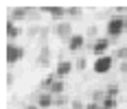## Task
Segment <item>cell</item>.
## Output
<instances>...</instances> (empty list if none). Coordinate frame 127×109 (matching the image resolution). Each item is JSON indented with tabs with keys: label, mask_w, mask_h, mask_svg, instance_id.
<instances>
[{
	"label": "cell",
	"mask_w": 127,
	"mask_h": 109,
	"mask_svg": "<svg viewBox=\"0 0 127 109\" xmlns=\"http://www.w3.org/2000/svg\"><path fill=\"white\" fill-rule=\"evenodd\" d=\"M125 31H127V20L123 18V15H114V18H110L107 24H105V37H110V39L121 37Z\"/></svg>",
	"instance_id": "obj_1"
},
{
	"label": "cell",
	"mask_w": 127,
	"mask_h": 109,
	"mask_svg": "<svg viewBox=\"0 0 127 109\" xmlns=\"http://www.w3.org/2000/svg\"><path fill=\"white\" fill-rule=\"evenodd\" d=\"M112 68H114V57H112V55L96 57V61L92 63V72L94 74H107Z\"/></svg>",
	"instance_id": "obj_2"
},
{
	"label": "cell",
	"mask_w": 127,
	"mask_h": 109,
	"mask_svg": "<svg viewBox=\"0 0 127 109\" xmlns=\"http://www.w3.org/2000/svg\"><path fill=\"white\" fill-rule=\"evenodd\" d=\"M26 55L24 46H18V44H7V63L13 65V63H18V61H22Z\"/></svg>",
	"instance_id": "obj_3"
},
{
	"label": "cell",
	"mask_w": 127,
	"mask_h": 109,
	"mask_svg": "<svg viewBox=\"0 0 127 109\" xmlns=\"http://www.w3.org/2000/svg\"><path fill=\"white\" fill-rule=\"evenodd\" d=\"M107 48H110V37H99V39H94V44L90 46V50H92L96 57L107 55Z\"/></svg>",
	"instance_id": "obj_4"
},
{
	"label": "cell",
	"mask_w": 127,
	"mask_h": 109,
	"mask_svg": "<svg viewBox=\"0 0 127 109\" xmlns=\"http://www.w3.org/2000/svg\"><path fill=\"white\" fill-rule=\"evenodd\" d=\"M26 18H31V9L29 7H13L11 11H9V20L11 22H22V20H26Z\"/></svg>",
	"instance_id": "obj_5"
},
{
	"label": "cell",
	"mask_w": 127,
	"mask_h": 109,
	"mask_svg": "<svg viewBox=\"0 0 127 109\" xmlns=\"http://www.w3.org/2000/svg\"><path fill=\"white\" fill-rule=\"evenodd\" d=\"M53 33H55V37H62V39H66V42H68L70 37L75 35V33H72V26L68 24V22H62V24H57L55 28H53Z\"/></svg>",
	"instance_id": "obj_6"
},
{
	"label": "cell",
	"mask_w": 127,
	"mask_h": 109,
	"mask_svg": "<svg viewBox=\"0 0 127 109\" xmlns=\"http://www.w3.org/2000/svg\"><path fill=\"white\" fill-rule=\"evenodd\" d=\"M72 70H75V63H72V61H59V63L55 65V74H57V79H66Z\"/></svg>",
	"instance_id": "obj_7"
},
{
	"label": "cell",
	"mask_w": 127,
	"mask_h": 109,
	"mask_svg": "<svg viewBox=\"0 0 127 109\" xmlns=\"http://www.w3.org/2000/svg\"><path fill=\"white\" fill-rule=\"evenodd\" d=\"M24 33V28L20 24H15V22H11V20H7V39H9V44H11L13 39H18V37Z\"/></svg>",
	"instance_id": "obj_8"
},
{
	"label": "cell",
	"mask_w": 127,
	"mask_h": 109,
	"mask_svg": "<svg viewBox=\"0 0 127 109\" xmlns=\"http://www.w3.org/2000/svg\"><path fill=\"white\" fill-rule=\"evenodd\" d=\"M66 44H68V50H70V52H77V50L83 48V44H86V35H81V33H75V35H72L68 42H66Z\"/></svg>",
	"instance_id": "obj_9"
},
{
	"label": "cell",
	"mask_w": 127,
	"mask_h": 109,
	"mask_svg": "<svg viewBox=\"0 0 127 109\" xmlns=\"http://www.w3.org/2000/svg\"><path fill=\"white\" fill-rule=\"evenodd\" d=\"M39 109H51L55 105V96L51 92H44V94H37V103H35Z\"/></svg>",
	"instance_id": "obj_10"
},
{
	"label": "cell",
	"mask_w": 127,
	"mask_h": 109,
	"mask_svg": "<svg viewBox=\"0 0 127 109\" xmlns=\"http://www.w3.org/2000/svg\"><path fill=\"white\" fill-rule=\"evenodd\" d=\"M39 11L53 15L55 20H62V18H66V15H68V13H66V7H39Z\"/></svg>",
	"instance_id": "obj_11"
},
{
	"label": "cell",
	"mask_w": 127,
	"mask_h": 109,
	"mask_svg": "<svg viewBox=\"0 0 127 109\" xmlns=\"http://www.w3.org/2000/svg\"><path fill=\"white\" fill-rule=\"evenodd\" d=\"M48 63H51V50H48V46H42V52L37 57V65L39 68H48Z\"/></svg>",
	"instance_id": "obj_12"
},
{
	"label": "cell",
	"mask_w": 127,
	"mask_h": 109,
	"mask_svg": "<svg viewBox=\"0 0 127 109\" xmlns=\"http://www.w3.org/2000/svg\"><path fill=\"white\" fill-rule=\"evenodd\" d=\"M48 92H51L53 96H62L64 92H66V83H64V79H57V81L53 83V87L48 89Z\"/></svg>",
	"instance_id": "obj_13"
},
{
	"label": "cell",
	"mask_w": 127,
	"mask_h": 109,
	"mask_svg": "<svg viewBox=\"0 0 127 109\" xmlns=\"http://www.w3.org/2000/svg\"><path fill=\"white\" fill-rule=\"evenodd\" d=\"M118 92H121V87H118L116 83H112V85H107L105 96H107V98H116V96H118Z\"/></svg>",
	"instance_id": "obj_14"
},
{
	"label": "cell",
	"mask_w": 127,
	"mask_h": 109,
	"mask_svg": "<svg viewBox=\"0 0 127 109\" xmlns=\"http://www.w3.org/2000/svg\"><path fill=\"white\" fill-rule=\"evenodd\" d=\"M55 81H57V74H55V72H51L48 76H46V79H44V81H42V87H46V89H51Z\"/></svg>",
	"instance_id": "obj_15"
},
{
	"label": "cell",
	"mask_w": 127,
	"mask_h": 109,
	"mask_svg": "<svg viewBox=\"0 0 127 109\" xmlns=\"http://www.w3.org/2000/svg\"><path fill=\"white\" fill-rule=\"evenodd\" d=\"M103 107H107V109H116V105H118V103H116V98H103V103H101Z\"/></svg>",
	"instance_id": "obj_16"
},
{
	"label": "cell",
	"mask_w": 127,
	"mask_h": 109,
	"mask_svg": "<svg viewBox=\"0 0 127 109\" xmlns=\"http://www.w3.org/2000/svg\"><path fill=\"white\" fill-rule=\"evenodd\" d=\"M66 13H68L70 18H79L83 11H81V7H68V9H66Z\"/></svg>",
	"instance_id": "obj_17"
},
{
	"label": "cell",
	"mask_w": 127,
	"mask_h": 109,
	"mask_svg": "<svg viewBox=\"0 0 127 109\" xmlns=\"http://www.w3.org/2000/svg\"><path fill=\"white\" fill-rule=\"evenodd\" d=\"M75 68L77 70H86V68H88V59H86V57H79V59L75 61Z\"/></svg>",
	"instance_id": "obj_18"
},
{
	"label": "cell",
	"mask_w": 127,
	"mask_h": 109,
	"mask_svg": "<svg viewBox=\"0 0 127 109\" xmlns=\"http://www.w3.org/2000/svg\"><path fill=\"white\" fill-rule=\"evenodd\" d=\"M92 100H94V103H99V100H101L103 103V98H105V92H103V89H96V92H92Z\"/></svg>",
	"instance_id": "obj_19"
},
{
	"label": "cell",
	"mask_w": 127,
	"mask_h": 109,
	"mask_svg": "<svg viewBox=\"0 0 127 109\" xmlns=\"http://www.w3.org/2000/svg\"><path fill=\"white\" fill-rule=\"evenodd\" d=\"M64 105H68V98H64V96H55V107H64Z\"/></svg>",
	"instance_id": "obj_20"
},
{
	"label": "cell",
	"mask_w": 127,
	"mask_h": 109,
	"mask_svg": "<svg viewBox=\"0 0 127 109\" xmlns=\"http://www.w3.org/2000/svg\"><path fill=\"white\" fill-rule=\"evenodd\" d=\"M116 57H118V59H123V61H127V46L116 50Z\"/></svg>",
	"instance_id": "obj_21"
},
{
	"label": "cell",
	"mask_w": 127,
	"mask_h": 109,
	"mask_svg": "<svg viewBox=\"0 0 127 109\" xmlns=\"http://www.w3.org/2000/svg\"><path fill=\"white\" fill-rule=\"evenodd\" d=\"M70 107H72V109H86V105H83L81 100H72V103H70Z\"/></svg>",
	"instance_id": "obj_22"
},
{
	"label": "cell",
	"mask_w": 127,
	"mask_h": 109,
	"mask_svg": "<svg viewBox=\"0 0 127 109\" xmlns=\"http://www.w3.org/2000/svg\"><path fill=\"white\" fill-rule=\"evenodd\" d=\"M118 70H121L123 74L127 72V61H121V63H118Z\"/></svg>",
	"instance_id": "obj_23"
},
{
	"label": "cell",
	"mask_w": 127,
	"mask_h": 109,
	"mask_svg": "<svg viewBox=\"0 0 127 109\" xmlns=\"http://www.w3.org/2000/svg\"><path fill=\"white\" fill-rule=\"evenodd\" d=\"M86 109H101V105H99V103H88Z\"/></svg>",
	"instance_id": "obj_24"
},
{
	"label": "cell",
	"mask_w": 127,
	"mask_h": 109,
	"mask_svg": "<svg viewBox=\"0 0 127 109\" xmlns=\"http://www.w3.org/2000/svg\"><path fill=\"white\" fill-rule=\"evenodd\" d=\"M114 11H116V15H121V13L125 11V7H114Z\"/></svg>",
	"instance_id": "obj_25"
},
{
	"label": "cell",
	"mask_w": 127,
	"mask_h": 109,
	"mask_svg": "<svg viewBox=\"0 0 127 109\" xmlns=\"http://www.w3.org/2000/svg\"><path fill=\"white\" fill-rule=\"evenodd\" d=\"M24 109H39L37 105H24Z\"/></svg>",
	"instance_id": "obj_26"
},
{
	"label": "cell",
	"mask_w": 127,
	"mask_h": 109,
	"mask_svg": "<svg viewBox=\"0 0 127 109\" xmlns=\"http://www.w3.org/2000/svg\"><path fill=\"white\" fill-rule=\"evenodd\" d=\"M101 109H107V107H103V105H101Z\"/></svg>",
	"instance_id": "obj_27"
}]
</instances>
